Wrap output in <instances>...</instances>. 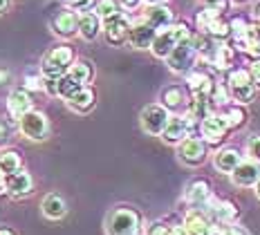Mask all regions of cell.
Here are the masks:
<instances>
[{"label":"cell","mask_w":260,"mask_h":235,"mask_svg":"<svg viewBox=\"0 0 260 235\" xmlns=\"http://www.w3.org/2000/svg\"><path fill=\"white\" fill-rule=\"evenodd\" d=\"M231 182L240 188H249V186H256L260 182V163L253 159L242 161L240 166L231 173Z\"/></svg>","instance_id":"14"},{"label":"cell","mask_w":260,"mask_h":235,"mask_svg":"<svg viewBox=\"0 0 260 235\" xmlns=\"http://www.w3.org/2000/svg\"><path fill=\"white\" fill-rule=\"evenodd\" d=\"M182 226L186 228L188 235H209L213 224L209 222V217L204 215L202 211H188L186 217H184V224H182Z\"/></svg>","instance_id":"22"},{"label":"cell","mask_w":260,"mask_h":235,"mask_svg":"<svg viewBox=\"0 0 260 235\" xmlns=\"http://www.w3.org/2000/svg\"><path fill=\"white\" fill-rule=\"evenodd\" d=\"M18 125H20V132L31 141H43V139H47V135H50L47 117L39 110H29L27 114H23V117L18 119Z\"/></svg>","instance_id":"9"},{"label":"cell","mask_w":260,"mask_h":235,"mask_svg":"<svg viewBox=\"0 0 260 235\" xmlns=\"http://www.w3.org/2000/svg\"><path fill=\"white\" fill-rule=\"evenodd\" d=\"M204 3L209 5L211 9H215V12H226V7H229V0H204Z\"/></svg>","instance_id":"39"},{"label":"cell","mask_w":260,"mask_h":235,"mask_svg":"<svg viewBox=\"0 0 260 235\" xmlns=\"http://www.w3.org/2000/svg\"><path fill=\"white\" fill-rule=\"evenodd\" d=\"M222 117H224L226 125H229V130H240L247 125V110L240 106V103H234V106H224L222 108Z\"/></svg>","instance_id":"27"},{"label":"cell","mask_w":260,"mask_h":235,"mask_svg":"<svg viewBox=\"0 0 260 235\" xmlns=\"http://www.w3.org/2000/svg\"><path fill=\"white\" fill-rule=\"evenodd\" d=\"M41 209H43V215H45L47 220H61L65 213H68L65 199L58 193H47L45 197H43Z\"/></svg>","instance_id":"25"},{"label":"cell","mask_w":260,"mask_h":235,"mask_svg":"<svg viewBox=\"0 0 260 235\" xmlns=\"http://www.w3.org/2000/svg\"><path fill=\"white\" fill-rule=\"evenodd\" d=\"M186 199L191 204H200V206L207 204L211 199V184L207 179H195V182H191V186L186 190Z\"/></svg>","instance_id":"29"},{"label":"cell","mask_w":260,"mask_h":235,"mask_svg":"<svg viewBox=\"0 0 260 235\" xmlns=\"http://www.w3.org/2000/svg\"><path fill=\"white\" fill-rule=\"evenodd\" d=\"M191 36L193 34H191V29H188L186 23H173V25L157 31L150 52H153L157 58H169V54L175 50L182 41H186V38H191Z\"/></svg>","instance_id":"2"},{"label":"cell","mask_w":260,"mask_h":235,"mask_svg":"<svg viewBox=\"0 0 260 235\" xmlns=\"http://www.w3.org/2000/svg\"><path fill=\"white\" fill-rule=\"evenodd\" d=\"M9 139V125H7V121H3V119H0V144H3V141H7Z\"/></svg>","instance_id":"41"},{"label":"cell","mask_w":260,"mask_h":235,"mask_svg":"<svg viewBox=\"0 0 260 235\" xmlns=\"http://www.w3.org/2000/svg\"><path fill=\"white\" fill-rule=\"evenodd\" d=\"M211 215L215 222H234L238 217V206L229 199H215L211 202Z\"/></svg>","instance_id":"28"},{"label":"cell","mask_w":260,"mask_h":235,"mask_svg":"<svg viewBox=\"0 0 260 235\" xmlns=\"http://www.w3.org/2000/svg\"><path fill=\"white\" fill-rule=\"evenodd\" d=\"M142 18L148 20V23L153 25L157 31H159V29H164V27L173 25V18H175V14H173L171 7H166V5L161 3V5H148Z\"/></svg>","instance_id":"17"},{"label":"cell","mask_w":260,"mask_h":235,"mask_svg":"<svg viewBox=\"0 0 260 235\" xmlns=\"http://www.w3.org/2000/svg\"><path fill=\"white\" fill-rule=\"evenodd\" d=\"M0 195H7V179H5L3 171H0Z\"/></svg>","instance_id":"44"},{"label":"cell","mask_w":260,"mask_h":235,"mask_svg":"<svg viewBox=\"0 0 260 235\" xmlns=\"http://www.w3.org/2000/svg\"><path fill=\"white\" fill-rule=\"evenodd\" d=\"M25 90L27 92L43 90V76H27L25 79Z\"/></svg>","instance_id":"38"},{"label":"cell","mask_w":260,"mask_h":235,"mask_svg":"<svg viewBox=\"0 0 260 235\" xmlns=\"http://www.w3.org/2000/svg\"><path fill=\"white\" fill-rule=\"evenodd\" d=\"M169 235H188V233H186V228H184V226H173V224H171Z\"/></svg>","instance_id":"43"},{"label":"cell","mask_w":260,"mask_h":235,"mask_svg":"<svg viewBox=\"0 0 260 235\" xmlns=\"http://www.w3.org/2000/svg\"><path fill=\"white\" fill-rule=\"evenodd\" d=\"M186 87L191 94H202V96H211V92H213V79L202 72V70H191V72L186 74Z\"/></svg>","instance_id":"18"},{"label":"cell","mask_w":260,"mask_h":235,"mask_svg":"<svg viewBox=\"0 0 260 235\" xmlns=\"http://www.w3.org/2000/svg\"><path fill=\"white\" fill-rule=\"evenodd\" d=\"M209 235H247V231L240 226H234L231 222H215L213 226H211Z\"/></svg>","instance_id":"34"},{"label":"cell","mask_w":260,"mask_h":235,"mask_svg":"<svg viewBox=\"0 0 260 235\" xmlns=\"http://www.w3.org/2000/svg\"><path fill=\"white\" fill-rule=\"evenodd\" d=\"M253 16H256V23L260 25V3L256 5V9H253Z\"/></svg>","instance_id":"46"},{"label":"cell","mask_w":260,"mask_h":235,"mask_svg":"<svg viewBox=\"0 0 260 235\" xmlns=\"http://www.w3.org/2000/svg\"><path fill=\"white\" fill-rule=\"evenodd\" d=\"M177 157L186 166H202L209 157V144L200 137H188L177 146Z\"/></svg>","instance_id":"8"},{"label":"cell","mask_w":260,"mask_h":235,"mask_svg":"<svg viewBox=\"0 0 260 235\" xmlns=\"http://www.w3.org/2000/svg\"><path fill=\"white\" fill-rule=\"evenodd\" d=\"M247 155H249V159L260 163V137H251L247 141Z\"/></svg>","instance_id":"36"},{"label":"cell","mask_w":260,"mask_h":235,"mask_svg":"<svg viewBox=\"0 0 260 235\" xmlns=\"http://www.w3.org/2000/svg\"><path fill=\"white\" fill-rule=\"evenodd\" d=\"M94 103H96V94H94V90L88 85H83L81 90L77 92V94L72 96V99H68V108L70 110H74V112H81V114H85V112H90L92 108H94Z\"/></svg>","instance_id":"24"},{"label":"cell","mask_w":260,"mask_h":235,"mask_svg":"<svg viewBox=\"0 0 260 235\" xmlns=\"http://www.w3.org/2000/svg\"><path fill=\"white\" fill-rule=\"evenodd\" d=\"M195 23H198V29L202 31V34L211 36L213 41H226V38L231 36V25L222 18L220 12H215V9H211V7L202 9V12L198 14V18H195Z\"/></svg>","instance_id":"4"},{"label":"cell","mask_w":260,"mask_h":235,"mask_svg":"<svg viewBox=\"0 0 260 235\" xmlns=\"http://www.w3.org/2000/svg\"><path fill=\"white\" fill-rule=\"evenodd\" d=\"M234 3H247V0H234Z\"/></svg>","instance_id":"52"},{"label":"cell","mask_w":260,"mask_h":235,"mask_svg":"<svg viewBox=\"0 0 260 235\" xmlns=\"http://www.w3.org/2000/svg\"><path fill=\"white\" fill-rule=\"evenodd\" d=\"M65 3H68V5H72V3H77V0H65Z\"/></svg>","instance_id":"51"},{"label":"cell","mask_w":260,"mask_h":235,"mask_svg":"<svg viewBox=\"0 0 260 235\" xmlns=\"http://www.w3.org/2000/svg\"><path fill=\"white\" fill-rule=\"evenodd\" d=\"M198 56L200 54H198V50H195V43H193V36H191V38H186V41H182L180 45L169 54L166 65H169V70L175 72V74H188L193 70L195 58Z\"/></svg>","instance_id":"6"},{"label":"cell","mask_w":260,"mask_h":235,"mask_svg":"<svg viewBox=\"0 0 260 235\" xmlns=\"http://www.w3.org/2000/svg\"><path fill=\"white\" fill-rule=\"evenodd\" d=\"M7 7H9V0H0V16L7 12Z\"/></svg>","instance_id":"45"},{"label":"cell","mask_w":260,"mask_h":235,"mask_svg":"<svg viewBox=\"0 0 260 235\" xmlns=\"http://www.w3.org/2000/svg\"><path fill=\"white\" fill-rule=\"evenodd\" d=\"M146 3H148V5H161L164 0H146Z\"/></svg>","instance_id":"50"},{"label":"cell","mask_w":260,"mask_h":235,"mask_svg":"<svg viewBox=\"0 0 260 235\" xmlns=\"http://www.w3.org/2000/svg\"><path fill=\"white\" fill-rule=\"evenodd\" d=\"M119 5H121L123 9H137L139 7V3H142V0H117Z\"/></svg>","instance_id":"42"},{"label":"cell","mask_w":260,"mask_h":235,"mask_svg":"<svg viewBox=\"0 0 260 235\" xmlns=\"http://www.w3.org/2000/svg\"><path fill=\"white\" fill-rule=\"evenodd\" d=\"M130 25L133 23H128V18L126 16H115V18H110V20H106L104 23V36H106V41L110 43V45H123V43H128V36H130Z\"/></svg>","instance_id":"13"},{"label":"cell","mask_w":260,"mask_h":235,"mask_svg":"<svg viewBox=\"0 0 260 235\" xmlns=\"http://www.w3.org/2000/svg\"><path fill=\"white\" fill-rule=\"evenodd\" d=\"M155 36H157L155 27L150 25L148 20L139 18V20H135V23L130 25L128 43H130V47H135V50H150V47H153Z\"/></svg>","instance_id":"12"},{"label":"cell","mask_w":260,"mask_h":235,"mask_svg":"<svg viewBox=\"0 0 260 235\" xmlns=\"http://www.w3.org/2000/svg\"><path fill=\"white\" fill-rule=\"evenodd\" d=\"M161 106L169 110H180L182 106H186V90L182 85H169L161 90Z\"/></svg>","instance_id":"26"},{"label":"cell","mask_w":260,"mask_h":235,"mask_svg":"<svg viewBox=\"0 0 260 235\" xmlns=\"http://www.w3.org/2000/svg\"><path fill=\"white\" fill-rule=\"evenodd\" d=\"M253 190H256V197H258V199H260V182H258V184H256V186H253Z\"/></svg>","instance_id":"49"},{"label":"cell","mask_w":260,"mask_h":235,"mask_svg":"<svg viewBox=\"0 0 260 235\" xmlns=\"http://www.w3.org/2000/svg\"><path fill=\"white\" fill-rule=\"evenodd\" d=\"M81 87H83V85L77 83V81H74L72 76H68V74H65L63 79H58V96H63V99L68 101V99H72V96L77 94V92L81 90Z\"/></svg>","instance_id":"33"},{"label":"cell","mask_w":260,"mask_h":235,"mask_svg":"<svg viewBox=\"0 0 260 235\" xmlns=\"http://www.w3.org/2000/svg\"><path fill=\"white\" fill-rule=\"evenodd\" d=\"M200 132H202V139L207 141L209 146H218L226 139L229 135V125H226L224 117L220 112H211L207 119H202L200 123Z\"/></svg>","instance_id":"10"},{"label":"cell","mask_w":260,"mask_h":235,"mask_svg":"<svg viewBox=\"0 0 260 235\" xmlns=\"http://www.w3.org/2000/svg\"><path fill=\"white\" fill-rule=\"evenodd\" d=\"M29 110H31V96L25 87H18V90H14L12 94L7 96V112L12 114L14 119H20Z\"/></svg>","instance_id":"19"},{"label":"cell","mask_w":260,"mask_h":235,"mask_svg":"<svg viewBox=\"0 0 260 235\" xmlns=\"http://www.w3.org/2000/svg\"><path fill=\"white\" fill-rule=\"evenodd\" d=\"M249 72H251L253 81H256V85H260V58H253L251 65H249Z\"/></svg>","instance_id":"40"},{"label":"cell","mask_w":260,"mask_h":235,"mask_svg":"<svg viewBox=\"0 0 260 235\" xmlns=\"http://www.w3.org/2000/svg\"><path fill=\"white\" fill-rule=\"evenodd\" d=\"M0 81H9V72H0ZM3 85V83H0Z\"/></svg>","instance_id":"47"},{"label":"cell","mask_w":260,"mask_h":235,"mask_svg":"<svg viewBox=\"0 0 260 235\" xmlns=\"http://www.w3.org/2000/svg\"><path fill=\"white\" fill-rule=\"evenodd\" d=\"M191 130H193V121L186 114H171V121L164 128V132H161V139H164L166 144L180 146L184 139L191 137Z\"/></svg>","instance_id":"11"},{"label":"cell","mask_w":260,"mask_h":235,"mask_svg":"<svg viewBox=\"0 0 260 235\" xmlns=\"http://www.w3.org/2000/svg\"><path fill=\"white\" fill-rule=\"evenodd\" d=\"M0 235H14V231H9V228H0Z\"/></svg>","instance_id":"48"},{"label":"cell","mask_w":260,"mask_h":235,"mask_svg":"<svg viewBox=\"0 0 260 235\" xmlns=\"http://www.w3.org/2000/svg\"><path fill=\"white\" fill-rule=\"evenodd\" d=\"M142 215L135 209H117L108 217V235H137Z\"/></svg>","instance_id":"5"},{"label":"cell","mask_w":260,"mask_h":235,"mask_svg":"<svg viewBox=\"0 0 260 235\" xmlns=\"http://www.w3.org/2000/svg\"><path fill=\"white\" fill-rule=\"evenodd\" d=\"M79 18H81V16L77 12H72V9L56 14V18L52 20L54 34H58V36H63V38H70V36L79 34Z\"/></svg>","instance_id":"16"},{"label":"cell","mask_w":260,"mask_h":235,"mask_svg":"<svg viewBox=\"0 0 260 235\" xmlns=\"http://www.w3.org/2000/svg\"><path fill=\"white\" fill-rule=\"evenodd\" d=\"M101 31H104V20H101L94 12L83 14L79 18V36L83 38V41H94Z\"/></svg>","instance_id":"23"},{"label":"cell","mask_w":260,"mask_h":235,"mask_svg":"<svg viewBox=\"0 0 260 235\" xmlns=\"http://www.w3.org/2000/svg\"><path fill=\"white\" fill-rule=\"evenodd\" d=\"M139 121H142L144 132L161 137L164 128L171 121V110L169 108H164L161 103H150V106H146L142 110V114H139Z\"/></svg>","instance_id":"7"},{"label":"cell","mask_w":260,"mask_h":235,"mask_svg":"<svg viewBox=\"0 0 260 235\" xmlns=\"http://www.w3.org/2000/svg\"><path fill=\"white\" fill-rule=\"evenodd\" d=\"M94 14L106 23V20L115 18V16H121V5L117 0H99L94 7Z\"/></svg>","instance_id":"32"},{"label":"cell","mask_w":260,"mask_h":235,"mask_svg":"<svg viewBox=\"0 0 260 235\" xmlns=\"http://www.w3.org/2000/svg\"><path fill=\"white\" fill-rule=\"evenodd\" d=\"M68 76H72L77 83L81 85H88L92 81V76H94V68H92L90 61H74V65L70 68Z\"/></svg>","instance_id":"31"},{"label":"cell","mask_w":260,"mask_h":235,"mask_svg":"<svg viewBox=\"0 0 260 235\" xmlns=\"http://www.w3.org/2000/svg\"><path fill=\"white\" fill-rule=\"evenodd\" d=\"M240 163H242V155L236 148H222L213 155V166H215V171H220V173L231 175Z\"/></svg>","instance_id":"20"},{"label":"cell","mask_w":260,"mask_h":235,"mask_svg":"<svg viewBox=\"0 0 260 235\" xmlns=\"http://www.w3.org/2000/svg\"><path fill=\"white\" fill-rule=\"evenodd\" d=\"M169 228H171V224L153 222L148 228H146V235H169Z\"/></svg>","instance_id":"37"},{"label":"cell","mask_w":260,"mask_h":235,"mask_svg":"<svg viewBox=\"0 0 260 235\" xmlns=\"http://www.w3.org/2000/svg\"><path fill=\"white\" fill-rule=\"evenodd\" d=\"M229 25H231V36H234L236 43H238V41H242V38H245V34H247V29H249V25H251V23H247L242 16H236Z\"/></svg>","instance_id":"35"},{"label":"cell","mask_w":260,"mask_h":235,"mask_svg":"<svg viewBox=\"0 0 260 235\" xmlns=\"http://www.w3.org/2000/svg\"><path fill=\"white\" fill-rule=\"evenodd\" d=\"M74 65V50L70 45H56L43 56L41 74L45 79H63Z\"/></svg>","instance_id":"1"},{"label":"cell","mask_w":260,"mask_h":235,"mask_svg":"<svg viewBox=\"0 0 260 235\" xmlns=\"http://www.w3.org/2000/svg\"><path fill=\"white\" fill-rule=\"evenodd\" d=\"M34 188V179H31L29 173L25 171H18L14 175H9L7 179V195L14 199H20V197H27Z\"/></svg>","instance_id":"15"},{"label":"cell","mask_w":260,"mask_h":235,"mask_svg":"<svg viewBox=\"0 0 260 235\" xmlns=\"http://www.w3.org/2000/svg\"><path fill=\"white\" fill-rule=\"evenodd\" d=\"M226 87L231 92V99L240 106H247L256 99V81L249 70H231L229 76H226Z\"/></svg>","instance_id":"3"},{"label":"cell","mask_w":260,"mask_h":235,"mask_svg":"<svg viewBox=\"0 0 260 235\" xmlns=\"http://www.w3.org/2000/svg\"><path fill=\"white\" fill-rule=\"evenodd\" d=\"M202 61H207L209 65H213V68H218V70H229L231 63H234V50H231L226 43L218 41L215 43V47L211 50V54L209 56H204Z\"/></svg>","instance_id":"21"},{"label":"cell","mask_w":260,"mask_h":235,"mask_svg":"<svg viewBox=\"0 0 260 235\" xmlns=\"http://www.w3.org/2000/svg\"><path fill=\"white\" fill-rule=\"evenodd\" d=\"M20 166H23V157H20L16 150H12V148L0 150V171L5 175H14V173L23 171Z\"/></svg>","instance_id":"30"}]
</instances>
